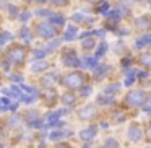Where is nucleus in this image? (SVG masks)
Here are the masks:
<instances>
[{"label":"nucleus","mask_w":151,"mask_h":148,"mask_svg":"<svg viewBox=\"0 0 151 148\" xmlns=\"http://www.w3.org/2000/svg\"><path fill=\"white\" fill-rule=\"evenodd\" d=\"M24 57H26V51H24V47L20 46V44H13V46L7 51L8 62L15 64V65H21V64L24 62Z\"/></svg>","instance_id":"f257e3e1"},{"label":"nucleus","mask_w":151,"mask_h":148,"mask_svg":"<svg viewBox=\"0 0 151 148\" xmlns=\"http://www.w3.org/2000/svg\"><path fill=\"white\" fill-rule=\"evenodd\" d=\"M85 83H86V77L78 72L68 73V75L63 77V85L68 86V88H81Z\"/></svg>","instance_id":"f03ea898"},{"label":"nucleus","mask_w":151,"mask_h":148,"mask_svg":"<svg viewBox=\"0 0 151 148\" xmlns=\"http://www.w3.org/2000/svg\"><path fill=\"white\" fill-rule=\"evenodd\" d=\"M125 101H127L130 106H141L145 101H146V93H143V91H132L130 95L127 96Z\"/></svg>","instance_id":"7ed1b4c3"},{"label":"nucleus","mask_w":151,"mask_h":148,"mask_svg":"<svg viewBox=\"0 0 151 148\" xmlns=\"http://www.w3.org/2000/svg\"><path fill=\"white\" fill-rule=\"evenodd\" d=\"M55 33H57V31L54 30L52 25L42 23V25H39V26H37V34H39L41 38H52V36H55Z\"/></svg>","instance_id":"20e7f679"},{"label":"nucleus","mask_w":151,"mask_h":148,"mask_svg":"<svg viewBox=\"0 0 151 148\" xmlns=\"http://www.w3.org/2000/svg\"><path fill=\"white\" fill-rule=\"evenodd\" d=\"M135 26L138 28V30H151V15H143V17L137 18V21H135Z\"/></svg>","instance_id":"39448f33"},{"label":"nucleus","mask_w":151,"mask_h":148,"mask_svg":"<svg viewBox=\"0 0 151 148\" xmlns=\"http://www.w3.org/2000/svg\"><path fill=\"white\" fill-rule=\"evenodd\" d=\"M63 64H65L67 67H76L78 65V59H76L75 52L73 51H68L67 54H63Z\"/></svg>","instance_id":"423d86ee"},{"label":"nucleus","mask_w":151,"mask_h":148,"mask_svg":"<svg viewBox=\"0 0 151 148\" xmlns=\"http://www.w3.org/2000/svg\"><path fill=\"white\" fill-rule=\"evenodd\" d=\"M128 138H130V140H133V142L140 140V138H141V129H140V125H137V124L130 125V129H128Z\"/></svg>","instance_id":"0eeeda50"},{"label":"nucleus","mask_w":151,"mask_h":148,"mask_svg":"<svg viewBox=\"0 0 151 148\" xmlns=\"http://www.w3.org/2000/svg\"><path fill=\"white\" fill-rule=\"evenodd\" d=\"M78 114H80V117H81V119H91L93 116L96 114V108L89 104V106H86V108H83Z\"/></svg>","instance_id":"6e6552de"},{"label":"nucleus","mask_w":151,"mask_h":148,"mask_svg":"<svg viewBox=\"0 0 151 148\" xmlns=\"http://www.w3.org/2000/svg\"><path fill=\"white\" fill-rule=\"evenodd\" d=\"M96 135V129L91 127V129H86V130H83L81 134H80V137L83 138V140H91V138H94Z\"/></svg>","instance_id":"1a4fd4ad"},{"label":"nucleus","mask_w":151,"mask_h":148,"mask_svg":"<svg viewBox=\"0 0 151 148\" xmlns=\"http://www.w3.org/2000/svg\"><path fill=\"white\" fill-rule=\"evenodd\" d=\"M140 64H141L143 67H146V69H151V54H150V52L141 54V57H140Z\"/></svg>","instance_id":"9d476101"},{"label":"nucleus","mask_w":151,"mask_h":148,"mask_svg":"<svg viewBox=\"0 0 151 148\" xmlns=\"http://www.w3.org/2000/svg\"><path fill=\"white\" fill-rule=\"evenodd\" d=\"M49 67V64L44 62V60H39V62H34L33 64V72H42Z\"/></svg>","instance_id":"9b49d317"},{"label":"nucleus","mask_w":151,"mask_h":148,"mask_svg":"<svg viewBox=\"0 0 151 148\" xmlns=\"http://www.w3.org/2000/svg\"><path fill=\"white\" fill-rule=\"evenodd\" d=\"M94 46H96V39H94V38H88V39L83 41V49H85V51L93 49Z\"/></svg>","instance_id":"f8f14e48"},{"label":"nucleus","mask_w":151,"mask_h":148,"mask_svg":"<svg viewBox=\"0 0 151 148\" xmlns=\"http://www.w3.org/2000/svg\"><path fill=\"white\" fill-rule=\"evenodd\" d=\"M70 132H63V130H57V132H52V134L49 135L50 137V140H59V138H62V137H65V135H68Z\"/></svg>","instance_id":"ddd939ff"},{"label":"nucleus","mask_w":151,"mask_h":148,"mask_svg":"<svg viewBox=\"0 0 151 148\" xmlns=\"http://www.w3.org/2000/svg\"><path fill=\"white\" fill-rule=\"evenodd\" d=\"M75 34H76V28L75 26H68V28H67V33H65V41L73 39Z\"/></svg>","instance_id":"4468645a"},{"label":"nucleus","mask_w":151,"mask_h":148,"mask_svg":"<svg viewBox=\"0 0 151 148\" xmlns=\"http://www.w3.org/2000/svg\"><path fill=\"white\" fill-rule=\"evenodd\" d=\"M72 20L78 21V23H91V18H86V17H83V15H73Z\"/></svg>","instance_id":"2eb2a0df"},{"label":"nucleus","mask_w":151,"mask_h":148,"mask_svg":"<svg viewBox=\"0 0 151 148\" xmlns=\"http://www.w3.org/2000/svg\"><path fill=\"white\" fill-rule=\"evenodd\" d=\"M146 44H151V36H145V38H141V39H138L137 47H143V46H146Z\"/></svg>","instance_id":"dca6fc26"},{"label":"nucleus","mask_w":151,"mask_h":148,"mask_svg":"<svg viewBox=\"0 0 151 148\" xmlns=\"http://www.w3.org/2000/svg\"><path fill=\"white\" fill-rule=\"evenodd\" d=\"M63 103H65V104H73V103H75V96H73L72 93H65V95H63Z\"/></svg>","instance_id":"f3484780"},{"label":"nucleus","mask_w":151,"mask_h":148,"mask_svg":"<svg viewBox=\"0 0 151 148\" xmlns=\"http://www.w3.org/2000/svg\"><path fill=\"white\" fill-rule=\"evenodd\" d=\"M50 23L52 25H63V18L59 15H50Z\"/></svg>","instance_id":"a211bd4d"},{"label":"nucleus","mask_w":151,"mask_h":148,"mask_svg":"<svg viewBox=\"0 0 151 148\" xmlns=\"http://www.w3.org/2000/svg\"><path fill=\"white\" fill-rule=\"evenodd\" d=\"M119 88H120L119 85H111V86H107V88L104 90V93L106 95H114L115 91H119Z\"/></svg>","instance_id":"6ab92c4d"},{"label":"nucleus","mask_w":151,"mask_h":148,"mask_svg":"<svg viewBox=\"0 0 151 148\" xmlns=\"http://www.w3.org/2000/svg\"><path fill=\"white\" fill-rule=\"evenodd\" d=\"M106 49H107V46H106L104 43H101V44H99V47H98V52H96V57H101L102 54L106 52Z\"/></svg>","instance_id":"aec40b11"},{"label":"nucleus","mask_w":151,"mask_h":148,"mask_svg":"<svg viewBox=\"0 0 151 148\" xmlns=\"http://www.w3.org/2000/svg\"><path fill=\"white\" fill-rule=\"evenodd\" d=\"M8 106H10V103L7 101V99H0V112L2 111H5V109H8Z\"/></svg>","instance_id":"412c9836"},{"label":"nucleus","mask_w":151,"mask_h":148,"mask_svg":"<svg viewBox=\"0 0 151 148\" xmlns=\"http://www.w3.org/2000/svg\"><path fill=\"white\" fill-rule=\"evenodd\" d=\"M85 64L88 67H91V69H96V59H89V57H88V59L85 60Z\"/></svg>","instance_id":"4be33fe9"},{"label":"nucleus","mask_w":151,"mask_h":148,"mask_svg":"<svg viewBox=\"0 0 151 148\" xmlns=\"http://www.w3.org/2000/svg\"><path fill=\"white\" fill-rule=\"evenodd\" d=\"M133 82H135V72H132L130 75L127 77V82H125V85H132Z\"/></svg>","instance_id":"5701e85b"},{"label":"nucleus","mask_w":151,"mask_h":148,"mask_svg":"<svg viewBox=\"0 0 151 148\" xmlns=\"http://www.w3.org/2000/svg\"><path fill=\"white\" fill-rule=\"evenodd\" d=\"M7 39H12V34L10 33H2V34H0V43H4V41H7Z\"/></svg>","instance_id":"b1692460"},{"label":"nucleus","mask_w":151,"mask_h":148,"mask_svg":"<svg viewBox=\"0 0 151 148\" xmlns=\"http://www.w3.org/2000/svg\"><path fill=\"white\" fill-rule=\"evenodd\" d=\"M54 5H67L68 4V0H50Z\"/></svg>","instance_id":"393cba45"},{"label":"nucleus","mask_w":151,"mask_h":148,"mask_svg":"<svg viewBox=\"0 0 151 148\" xmlns=\"http://www.w3.org/2000/svg\"><path fill=\"white\" fill-rule=\"evenodd\" d=\"M42 83H44V85H47V86H49V85H52V83H54V78H52V77H46Z\"/></svg>","instance_id":"a878e982"},{"label":"nucleus","mask_w":151,"mask_h":148,"mask_svg":"<svg viewBox=\"0 0 151 148\" xmlns=\"http://www.w3.org/2000/svg\"><path fill=\"white\" fill-rule=\"evenodd\" d=\"M107 148H115V140L109 138V140H107Z\"/></svg>","instance_id":"bb28decb"},{"label":"nucleus","mask_w":151,"mask_h":148,"mask_svg":"<svg viewBox=\"0 0 151 148\" xmlns=\"http://www.w3.org/2000/svg\"><path fill=\"white\" fill-rule=\"evenodd\" d=\"M146 137H148V140L151 142V124H148V129H146Z\"/></svg>","instance_id":"cd10ccee"},{"label":"nucleus","mask_w":151,"mask_h":148,"mask_svg":"<svg viewBox=\"0 0 151 148\" xmlns=\"http://www.w3.org/2000/svg\"><path fill=\"white\" fill-rule=\"evenodd\" d=\"M37 15H39V17H47V15H50V13L46 10H41V12H37Z\"/></svg>","instance_id":"c85d7f7f"},{"label":"nucleus","mask_w":151,"mask_h":148,"mask_svg":"<svg viewBox=\"0 0 151 148\" xmlns=\"http://www.w3.org/2000/svg\"><path fill=\"white\" fill-rule=\"evenodd\" d=\"M55 148H72V147H70L68 143H60V145H57Z\"/></svg>","instance_id":"c756f323"},{"label":"nucleus","mask_w":151,"mask_h":148,"mask_svg":"<svg viewBox=\"0 0 151 148\" xmlns=\"http://www.w3.org/2000/svg\"><path fill=\"white\" fill-rule=\"evenodd\" d=\"M89 93H91V88H85L81 95H83V96H86V95H89Z\"/></svg>","instance_id":"7c9ffc66"},{"label":"nucleus","mask_w":151,"mask_h":148,"mask_svg":"<svg viewBox=\"0 0 151 148\" xmlns=\"http://www.w3.org/2000/svg\"><path fill=\"white\" fill-rule=\"evenodd\" d=\"M21 34H23V38H28V39H29V31H28V30H23V33H21Z\"/></svg>","instance_id":"2f4dec72"},{"label":"nucleus","mask_w":151,"mask_h":148,"mask_svg":"<svg viewBox=\"0 0 151 148\" xmlns=\"http://www.w3.org/2000/svg\"><path fill=\"white\" fill-rule=\"evenodd\" d=\"M86 2H89V4H98V2H101V0H86Z\"/></svg>","instance_id":"473e14b6"},{"label":"nucleus","mask_w":151,"mask_h":148,"mask_svg":"<svg viewBox=\"0 0 151 148\" xmlns=\"http://www.w3.org/2000/svg\"><path fill=\"white\" fill-rule=\"evenodd\" d=\"M34 4H44V2H46V0H33Z\"/></svg>","instance_id":"72a5a7b5"},{"label":"nucleus","mask_w":151,"mask_h":148,"mask_svg":"<svg viewBox=\"0 0 151 148\" xmlns=\"http://www.w3.org/2000/svg\"><path fill=\"white\" fill-rule=\"evenodd\" d=\"M150 148H151V147H150Z\"/></svg>","instance_id":"f704fd0d"}]
</instances>
